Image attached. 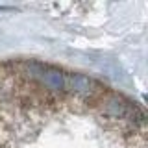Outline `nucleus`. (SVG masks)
Masks as SVG:
<instances>
[{"label": "nucleus", "instance_id": "1", "mask_svg": "<svg viewBox=\"0 0 148 148\" xmlns=\"http://www.w3.org/2000/svg\"><path fill=\"white\" fill-rule=\"evenodd\" d=\"M24 74L34 82L37 89H45L46 95H63L67 92V74L61 69L39 61L24 63Z\"/></svg>", "mask_w": 148, "mask_h": 148}, {"label": "nucleus", "instance_id": "2", "mask_svg": "<svg viewBox=\"0 0 148 148\" xmlns=\"http://www.w3.org/2000/svg\"><path fill=\"white\" fill-rule=\"evenodd\" d=\"M100 108H102V115L106 119L115 120V122L124 120V122L133 124V128H135V120L143 124V119H145L143 111L137 106H133L132 102L122 98L120 95H106L100 100Z\"/></svg>", "mask_w": 148, "mask_h": 148}, {"label": "nucleus", "instance_id": "3", "mask_svg": "<svg viewBox=\"0 0 148 148\" xmlns=\"http://www.w3.org/2000/svg\"><path fill=\"white\" fill-rule=\"evenodd\" d=\"M67 92L74 95L76 98L85 102H98L104 98L108 92L106 87H102L96 80L85 76V74H67Z\"/></svg>", "mask_w": 148, "mask_h": 148}]
</instances>
